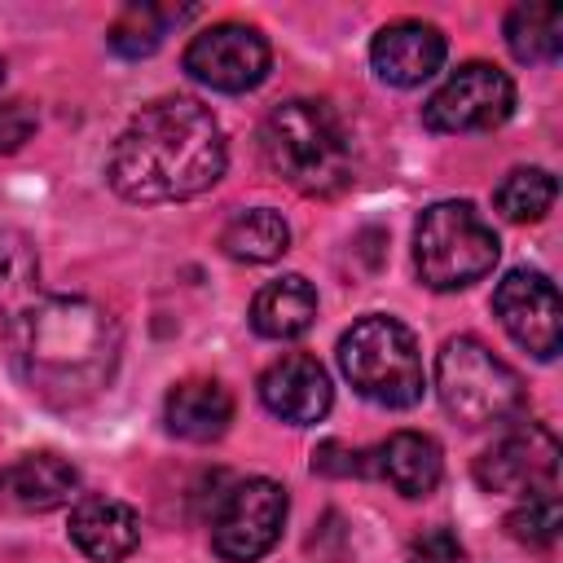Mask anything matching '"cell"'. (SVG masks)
Wrapping results in <instances>:
<instances>
[{
    "instance_id": "cell-1",
    "label": "cell",
    "mask_w": 563,
    "mask_h": 563,
    "mask_svg": "<svg viewBox=\"0 0 563 563\" xmlns=\"http://www.w3.org/2000/svg\"><path fill=\"white\" fill-rule=\"evenodd\" d=\"M0 330L13 369L53 409L88 405L119 369V321L84 295H40Z\"/></svg>"
},
{
    "instance_id": "cell-2",
    "label": "cell",
    "mask_w": 563,
    "mask_h": 563,
    "mask_svg": "<svg viewBox=\"0 0 563 563\" xmlns=\"http://www.w3.org/2000/svg\"><path fill=\"white\" fill-rule=\"evenodd\" d=\"M229 150L216 114L194 97H158L119 132L106 176L128 202H185L224 176Z\"/></svg>"
},
{
    "instance_id": "cell-3",
    "label": "cell",
    "mask_w": 563,
    "mask_h": 563,
    "mask_svg": "<svg viewBox=\"0 0 563 563\" xmlns=\"http://www.w3.org/2000/svg\"><path fill=\"white\" fill-rule=\"evenodd\" d=\"M260 154L277 180L308 198H334L352 180V145L325 101H282L260 123Z\"/></svg>"
},
{
    "instance_id": "cell-4",
    "label": "cell",
    "mask_w": 563,
    "mask_h": 563,
    "mask_svg": "<svg viewBox=\"0 0 563 563\" xmlns=\"http://www.w3.org/2000/svg\"><path fill=\"white\" fill-rule=\"evenodd\" d=\"M339 369L356 387V396L383 405V409H409L427 391L422 352L405 321L387 312L361 317L339 339Z\"/></svg>"
},
{
    "instance_id": "cell-5",
    "label": "cell",
    "mask_w": 563,
    "mask_h": 563,
    "mask_svg": "<svg viewBox=\"0 0 563 563\" xmlns=\"http://www.w3.org/2000/svg\"><path fill=\"white\" fill-rule=\"evenodd\" d=\"M497 255L501 242L493 224L466 198L431 202L413 224V268L431 290H466L493 273Z\"/></svg>"
},
{
    "instance_id": "cell-6",
    "label": "cell",
    "mask_w": 563,
    "mask_h": 563,
    "mask_svg": "<svg viewBox=\"0 0 563 563\" xmlns=\"http://www.w3.org/2000/svg\"><path fill=\"white\" fill-rule=\"evenodd\" d=\"M435 391L466 431L501 427L523 409V378L475 334H457L435 356Z\"/></svg>"
},
{
    "instance_id": "cell-7",
    "label": "cell",
    "mask_w": 563,
    "mask_h": 563,
    "mask_svg": "<svg viewBox=\"0 0 563 563\" xmlns=\"http://www.w3.org/2000/svg\"><path fill=\"white\" fill-rule=\"evenodd\" d=\"M286 510H290V501H286V488L277 479L255 475V479L233 484L211 515V550L224 563L264 559L286 528Z\"/></svg>"
},
{
    "instance_id": "cell-8",
    "label": "cell",
    "mask_w": 563,
    "mask_h": 563,
    "mask_svg": "<svg viewBox=\"0 0 563 563\" xmlns=\"http://www.w3.org/2000/svg\"><path fill=\"white\" fill-rule=\"evenodd\" d=\"M515 114V79L493 62L457 66L422 106V123L431 132H488Z\"/></svg>"
},
{
    "instance_id": "cell-9",
    "label": "cell",
    "mask_w": 563,
    "mask_h": 563,
    "mask_svg": "<svg viewBox=\"0 0 563 563\" xmlns=\"http://www.w3.org/2000/svg\"><path fill=\"white\" fill-rule=\"evenodd\" d=\"M185 75L211 92H251L268 79L273 48L268 40L246 22H216L202 26L180 57Z\"/></svg>"
},
{
    "instance_id": "cell-10",
    "label": "cell",
    "mask_w": 563,
    "mask_h": 563,
    "mask_svg": "<svg viewBox=\"0 0 563 563\" xmlns=\"http://www.w3.org/2000/svg\"><path fill=\"white\" fill-rule=\"evenodd\" d=\"M559 475V435L545 422H519L501 431L475 457V484L484 493H541Z\"/></svg>"
},
{
    "instance_id": "cell-11",
    "label": "cell",
    "mask_w": 563,
    "mask_h": 563,
    "mask_svg": "<svg viewBox=\"0 0 563 563\" xmlns=\"http://www.w3.org/2000/svg\"><path fill=\"white\" fill-rule=\"evenodd\" d=\"M493 312L501 321V330L532 352L537 361H554L559 343H563V308H559V290L545 273L537 268H515L497 282L493 290Z\"/></svg>"
},
{
    "instance_id": "cell-12",
    "label": "cell",
    "mask_w": 563,
    "mask_h": 563,
    "mask_svg": "<svg viewBox=\"0 0 563 563\" xmlns=\"http://www.w3.org/2000/svg\"><path fill=\"white\" fill-rule=\"evenodd\" d=\"M260 400L273 418L290 422V427H312L330 413L334 387H330V374L317 356L286 352L260 374Z\"/></svg>"
},
{
    "instance_id": "cell-13",
    "label": "cell",
    "mask_w": 563,
    "mask_h": 563,
    "mask_svg": "<svg viewBox=\"0 0 563 563\" xmlns=\"http://www.w3.org/2000/svg\"><path fill=\"white\" fill-rule=\"evenodd\" d=\"M444 53H449L444 31L422 22V18L387 22L369 40V66L391 88H418L422 79H431L444 66Z\"/></svg>"
},
{
    "instance_id": "cell-14",
    "label": "cell",
    "mask_w": 563,
    "mask_h": 563,
    "mask_svg": "<svg viewBox=\"0 0 563 563\" xmlns=\"http://www.w3.org/2000/svg\"><path fill=\"white\" fill-rule=\"evenodd\" d=\"M79 471L57 453H26L9 466H0V501L26 515L57 510L75 497Z\"/></svg>"
},
{
    "instance_id": "cell-15",
    "label": "cell",
    "mask_w": 563,
    "mask_h": 563,
    "mask_svg": "<svg viewBox=\"0 0 563 563\" xmlns=\"http://www.w3.org/2000/svg\"><path fill=\"white\" fill-rule=\"evenodd\" d=\"M70 541L97 563H119L136 550L141 519L128 501L92 493V497H79L75 510H70Z\"/></svg>"
},
{
    "instance_id": "cell-16",
    "label": "cell",
    "mask_w": 563,
    "mask_h": 563,
    "mask_svg": "<svg viewBox=\"0 0 563 563\" xmlns=\"http://www.w3.org/2000/svg\"><path fill=\"white\" fill-rule=\"evenodd\" d=\"M163 422H167L172 435H180L189 444H211L233 422V396L216 378H185L167 391Z\"/></svg>"
},
{
    "instance_id": "cell-17",
    "label": "cell",
    "mask_w": 563,
    "mask_h": 563,
    "mask_svg": "<svg viewBox=\"0 0 563 563\" xmlns=\"http://www.w3.org/2000/svg\"><path fill=\"white\" fill-rule=\"evenodd\" d=\"M369 475L387 479L400 497H427L435 493L444 475L440 444L422 431H391L378 449H369Z\"/></svg>"
},
{
    "instance_id": "cell-18",
    "label": "cell",
    "mask_w": 563,
    "mask_h": 563,
    "mask_svg": "<svg viewBox=\"0 0 563 563\" xmlns=\"http://www.w3.org/2000/svg\"><path fill=\"white\" fill-rule=\"evenodd\" d=\"M312 321H317V290L299 273L260 286L251 299V325L260 339H299Z\"/></svg>"
},
{
    "instance_id": "cell-19",
    "label": "cell",
    "mask_w": 563,
    "mask_h": 563,
    "mask_svg": "<svg viewBox=\"0 0 563 563\" xmlns=\"http://www.w3.org/2000/svg\"><path fill=\"white\" fill-rule=\"evenodd\" d=\"M506 48L515 53V62L523 66H545L563 53V9L532 0V4H515L506 13Z\"/></svg>"
},
{
    "instance_id": "cell-20",
    "label": "cell",
    "mask_w": 563,
    "mask_h": 563,
    "mask_svg": "<svg viewBox=\"0 0 563 563\" xmlns=\"http://www.w3.org/2000/svg\"><path fill=\"white\" fill-rule=\"evenodd\" d=\"M290 246V224L282 220V211L273 207H251L238 211L224 229H220V251L238 264H273L282 251Z\"/></svg>"
},
{
    "instance_id": "cell-21",
    "label": "cell",
    "mask_w": 563,
    "mask_h": 563,
    "mask_svg": "<svg viewBox=\"0 0 563 563\" xmlns=\"http://www.w3.org/2000/svg\"><path fill=\"white\" fill-rule=\"evenodd\" d=\"M194 9H172V4H128L114 22H110V31H106V44L119 53V57H150L158 44H163V35L176 26V22H185Z\"/></svg>"
},
{
    "instance_id": "cell-22",
    "label": "cell",
    "mask_w": 563,
    "mask_h": 563,
    "mask_svg": "<svg viewBox=\"0 0 563 563\" xmlns=\"http://www.w3.org/2000/svg\"><path fill=\"white\" fill-rule=\"evenodd\" d=\"M31 299H40V260L18 229L0 233V325H9Z\"/></svg>"
},
{
    "instance_id": "cell-23",
    "label": "cell",
    "mask_w": 563,
    "mask_h": 563,
    "mask_svg": "<svg viewBox=\"0 0 563 563\" xmlns=\"http://www.w3.org/2000/svg\"><path fill=\"white\" fill-rule=\"evenodd\" d=\"M559 198V180L545 167H515L497 189H493V207L515 220V224H537Z\"/></svg>"
},
{
    "instance_id": "cell-24",
    "label": "cell",
    "mask_w": 563,
    "mask_h": 563,
    "mask_svg": "<svg viewBox=\"0 0 563 563\" xmlns=\"http://www.w3.org/2000/svg\"><path fill=\"white\" fill-rule=\"evenodd\" d=\"M559 528H563V510H559V493L554 488H541V493H528L510 515H506V532L528 545V550H550L559 541Z\"/></svg>"
},
{
    "instance_id": "cell-25",
    "label": "cell",
    "mask_w": 563,
    "mask_h": 563,
    "mask_svg": "<svg viewBox=\"0 0 563 563\" xmlns=\"http://www.w3.org/2000/svg\"><path fill=\"white\" fill-rule=\"evenodd\" d=\"M312 471L317 475H334V479H347V475H369V453H356L339 440H325L312 449Z\"/></svg>"
},
{
    "instance_id": "cell-26",
    "label": "cell",
    "mask_w": 563,
    "mask_h": 563,
    "mask_svg": "<svg viewBox=\"0 0 563 563\" xmlns=\"http://www.w3.org/2000/svg\"><path fill=\"white\" fill-rule=\"evenodd\" d=\"M409 563H466V550L449 528H427L409 545Z\"/></svg>"
},
{
    "instance_id": "cell-27",
    "label": "cell",
    "mask_w": 563,
    "mask_h": 563,
    "mask_svg": "<svg viewBox=\"0 0 563 563\" xmlns=\"http://www.w3.org/2000/svg\"><path fill=\"white\" fill-rule=\"evenodd\" d=\"M31 132H35V114H31L26 101H9V106H0V150H4V154L18 150Z\"/></svg>"
},
{
    "instance_id": "cell-28",
    "label": "cell",
    "mask_w": 563,
    "mask_h": 563,
    "mask_svg": "<svg viewBox=\"0 0 563 563\" xmlns=\"http://www.w3.org/2000/svg\"><path fill=\"white\" fill-rule=\"evenodd\" d=\"M0 84H4V57H0Z\"/></svg>"
}]
</instances>
